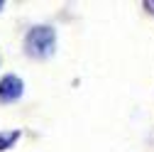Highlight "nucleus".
<instances>
[{"label":"nucleus","mask_w":154,"mask_h":152,"mask_svg":"<svg viewBox=\"0 0 154 152\" xmlns=\"http://www.w3.org/2000/svg\"><path fill=\"white\" fill-rule=\"evenodd\" d=\"M0 10H3V3H0Z\"/></svg>","instance_id":"4"},{"label":"nucleus","mask_w":154,"mask_h":152,"mask_svg":"<svg viewBox=\"0 0 154 152\" xmlns=\"http://www.w3.org/2000/svg\"><path fill=\"white\" fill-rule=\"evenodd\" d=\"M22 96V81L17 76H5L0 81V101L8 103V101H15Z\"/></svg>","instance_id":"2"},{"label":"nucleus","mask_w":154,"mask_h":152,"mask_svg":"<svg viewBox=\"0 0 154 152\" xmlns=\"http://www.w3.org/2000/svg\"><path fill=\"white\" fill-rule=\"evenodd\" d=\"M17 138H20V132L17 130H10V132H0V150H5V147H10Z\"/></svg>","instance_id":"3"},{"label":"nucleus","mask_w":154,"mask_h":152,"mask_svg":"<svg viewBox=\"0 0 154 152\" xmlns=\"http://www.w3.org/2000/svg\"><path fill=\"white\" fill-rule=\"evenodd\" d=\"M54 44H56V37H54V30L51 27H34L29 34H27V54L29 56H49L54 52Z\"/></svg>","instance_id":"1"}]
</instances>
